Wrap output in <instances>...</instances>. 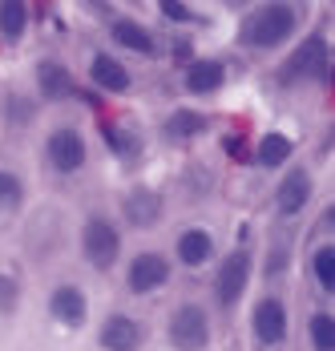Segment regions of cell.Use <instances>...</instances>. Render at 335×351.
I'll return each instance as SVG.
<instances>
[{
	"label": "cell",
	"mask_w": 335,
	"mask_h": 351,
	"mask_svg": "<svg viewBox=\"0 0 335 351\" xmlns=\"http://www.w3.org/2000/svg\"><path fill=\"white\" fill-rule=\"evenodd\" d=\"M299 29V12L291 8V4H263V8H255L251 16H246V25H242V45H251V49H279V45H287L291 36Z\"/></svg>",
	"instance_id": "6da1fadb"
},
{
	"label": "cell",
	"mask_w": 335,
	"mask_h": 351,
	"mask_svg": "<svg viewBox=\"0 0 335 351\" xmlns=\"http://www.w3.org/2000/svg\"><path fill=\"white\" fill-rule=\"evenodd\" d=\"M283 85H295V81H332V49L323 36H307L299 49L283 61L279 69Z\"/></svg>",
	"instance_id": "7a4b0ae2"
},
{
	"label": "cell",
	"mask_w": 335,
	"mask_h": 351,
	"mask_svg": "<svg viewBox=\"0 0 335 351\" xmlns=\"http://www.w3.org/2000/svg\"><path fill=\"white\" fill-rule=\"evenodd\" d=\"M81 254H85V263H89L93 271H109V267L117 263V254H122V234H117V226L93 214V218L85 222V230H81Z\"/></svg>",
	"instance_id": "3957f363"
},
{
	"label": "cell",
	"mask_w": 335,
	"mask_h": 351,
	"mask_svg": "<svg viewBox=\"0 0 335 351\" xmlns=\"http://www.w3.org/2000/svg\"><path fill=\"white\" fill-rule=\"evenodd\" d=\"M170 343L178 351H206L210 348V319L198 303H182L170 319Z\"/></svg>",
	"instance_id": "277c9868"
},
{
	"label": "cell",
	"mask_w": 335,
	"mask_h": 351,
	"mask_svg": "<svg viewBox=\"0 0 335 351\" xmlns=\"http://www.w3.org/2000/svg\"><path fill=\"white\" fill-rule=\"evenodd\" d=\"M251 271H255V263H251V250H231V254L222 258V267H218V279H214V295H218V307H222V311H231L238 299L246 295Z\"/></svg>",
	"instance_id": "5b68a950"
},
{
	"label": "cell",
	"mask_w": 335,
	"mask_h": 351,
	"mask_svg": "<svg viewBox=\"0 0 335 351\" xmlns=\"http://www.w3.org/2000/svg\"><path fill=\"white\" fill-rule=\"evenodd\" d=\"M45 158H49V166L57 170V174H77L81 166H85V158H89V145L85 138L65 125V130H53L49 141H45Z\"/></svg>",
	"instance_id": "8992f818"
},
{
	"label": "cell",
	"mask_w": 335,
	"mask_h": 351,
	"mask_svg": "<svg viewBox=\"0 0 335 351\" xmlns=\"http://www.w3.org/2000/svg\"><path fill=\"white\" fill-rule=\"evenodd\" d=\"M126 282H130L134 295H150V291L166 287L170 282L166 254H158V250H141V254H134V263H130V271H126Z\"/></svg>",
	"instance_id": "52a82bcc"
},
{
	"label": "cell",
	"mask_w": 335,
	"mask_h": 351,
	"mask_svg": "<svg viewBox=\"0 0 335 351\" xmlns=\"http://www.w3.org/2000/svg\"><path fill=\"white\" fill-rule=\"evenodd\" d=\"M251 327H255V339L263 348H279L287 339V307H283V299H275V295L259 299L255 315H251Z\"/></svg>",
	"instance_id": "ba28073f"
},
{
	"label": "cell",
	"mask_w": 335,
	"mask_h": 351,
	"mask_svg": "<svg viewBox=\"0 0 335 351\" xmlns=\"http://www.w3.org/2000/svg\"><path fill=\"white\" fill-rule=\"evenodd\" d=\"M49 315L57 319L61 327H85V319H89V299H85V291L81 287H73V282H61L53 295H49Z\"/></svg>",
	"instance_id": "9c48e42d"
},
{
	"label": "cell",
	"mask_w": 335,
	"mask_h": 351,
	"mask_svg": "<svg viewBox=\"0 0 335 351\" xmlns=\"http://www.w3.org/2000/svg\"><path fill=\"white\" fill-rule=\"evenodd\" d=\"M36 89H41V97L45 101H69V97H81V89H77V77L69 73V65L61 61H36Z\"/></svg>",
	"instance_id": "30bf717a"
},
{
	"label": "cell",
	"mask_w": 335,
	"mask_h": 351,
	"mask_svg": "<svg viewBox=\"0 0 335 351\" xmlns=\"http://www.w3.org/2000/svg\"><path fill=\"white\" fill-rule=\"evenodd\" d=\"M162 210H166V198H162L158 190H150V186L130 190V194H126V202H122L126 222H130V226H137V230L158 226V222H162Z\"/></svg>",
	"instance_id": "8fae6325"
},
{
	"label": "cell",
	"mask_w": 335,
	"mask_h": 351,
	"mask_svg": "<svg viewBox=\"0 0 335 351\" xmlns=\"http://www.w3.org/2000/svg\"><path fill=\"white\" fill-rule=\"evenodd\" d=\"M311 190H315V182H311V174H307L303 166L287 170V174H283V182H279V190H275V210L283 214V218H295V214L307 206Z\"/></svg>",
	"instance_id": "7c38bea8"
},
{
	"label": "cell",
	"mask_w": 335,
	"mask_h": 351,
	"mask_svg": "<svg viewBox=\"0 0 335 351\" xmlns=\"http://www.w3.org/2000/svg\"><path fill=\"white\" fill-rule=\"evenodd\" d=\"M97 343H101L105 351H137V348H141V327H137L130 315L113 311V315L101 323Z\"/></svg>",
	"instance_id": "4fadbf2b"
},
{
	"label": "cell",
	"mask_w": 335,
	"mask_h": 351,
	"mask_svg": "<svg viewBox=\"0 0 335 351\" xmlns=\"http://www.w3.org/2000/svg\"><path fill=\"white\" fill-rule=\"evenodd\" d=\"M89 77H93V85H97L101 93H126V89L134 85L130 69H126L117 57H109V53H93V61H89Z\"/></svg>",
	"instance_id": "5bb4252c"
},
{
	"label": "cell",
	"mask_w": 335,
	"mask_h": 351,
	"mask_svg": "<svg viewBox=\"0 0 335 351\" xmlns=\"http://www.w3.org/2000/svg\"><path fill=\"white\" fill-rule=\"evenodd\" d=\"M227 85V65L214 61V57H202V61H190L186 69V89L190 93H218Z\"/></svg>",
	"instance_id": "9a60e30c"
},
{
	"label": "cell",
	"mask_w": 335,
	"mask_h": 351,
	"mask_svg": "<svg viewBox=\"0 0 335 351\" xmlns=\"http://www.w3.org/2000/svg\"><path fill=\"white\" fill-rule=\"evenodd\" d=\"M178 258H182V267H206L210 258H214V234L210 230H182L178 234Z\"/></svg>",
	"instance_id": "2e32d148"
},
{
	"label": "cell",
	"mask_w": 335,
	"mask_h": 351,
	"mask_svg": "<svg viewBox=\"0 0 335 351\" xmlns=\"http://www.w3.org/2000/svg\"><path fill=\"white\" fill-rule=\"evenodd\" d=\"M109 36H113L122 49H134L141 57H154V53H158V40L150 36L146 25H137V21H113V25H109Z\"/></svg>",
	"instance_id": "e0dca14e"
},
{
	"label": "cell",
	"mask_w": 335,
	"mask_h": 351,
	"mask_svg": "<svg viewBox=\"0 0 335 351\" xmlns=\"http://www.w3.org/2000/svg\"><path fill=\"white\" fill-rule=\"evenodd\" d=\"M295 154V141L287 138V134H263V141L255 145V154H251V162H259V166H283L287 158Z\"/></svg>",
	"instance_id": "ac0fdd59"
},
{
	"label": "cell",
	"mask_w": 335,
	"mask_h": 351,
	"mask_svg": "<svg viewBox=\"0 0 335 351\" xmlns=\"http://www.w3.org/2000/svg\"><path fill=\"white\" fill-rule=\"evenodd\" d=\"M29 29V4H21V0H4L0 4V40L4 45H16L21 36Z\"/></svg>",
	"instance_id": "d6986e66"
},
{
	"label": "cell",
	"mask_w": 335,
	"mask_h": 351,
	"mask_svg": "<svg viewBox=\"0 0 335 351\" xmlns=\"http://www.w3.org/2000/svg\"><path fill=\"white\" fill-rule=\"evenodd\" d=\"M202 130H206V117L198 109H174L166 117V134L174 141H190V138H198Z\"/></svg>",
	"instance_id": "ffe728a7"
},
{
	"label": "cell",
	"mask_w": 335,
	"mask_h": 351,
	"mask_svg": "<svg viewBox=\"0 0 335 351\" xmlns=\"http://www.w3.org/2000/svg\"><path fill=\"white\" fill-rule=\"evenodd\" d=\"M25 202V182L12 170H0V214H16Z\"/></svg>",
	"instance_id": "44dd1931"
},
{
	"label": "cell",
	"mask_w": 335,
	"mask_h": 351,
	"mask_svg": "<svg viewBox=\"0 0 335 351\" xmlns=\"http://www.w3.org/2000/svg\"><path fill=\"white\" fill-rule=\"evenodd\" d=\"M311 275H315V282L332 295L335 291V246L327 243V246H319L315 254H311Z\"/></svg>",
	"instance_id": "7402d4cb"
},
{
	"label": "cell",
	"mask_w": 335,
	"mask_h": 351,
	"mask_svg": "<svg viewBox=\"0 0 335 351\" xmlns=\"http://www.w3.org/2000/svg\"><path fill=\"white\" fill-rule=\"evenodd\" d=\"M311 348L335 351V315H327V311H315L311 315Z\"/></svg>",
	"instance_id": "603a6c76"
},
{
	"label": "cell",
	"mask_w": 335,
	"mask_h": 351,
	"mask_svg": "<svg viewBox=\"0 0 335 351\" xmlns=\"http://www.w3.org/2000/svg\"><path fill=\"white\" fill-rule=\"evenodd\" d=\"M21 307V287L12 275H0V315H12Z\"/></svg>",
	"instance_id": "cb8c5ba5"
},
{
	"label": "cell",
	"mask_w": 335,
	"mask_h": 351,
	"mask_svg": "<svg viewBox=\"0 0 335 351\" xmlns=\"http://www.w3.org/2000/svg\"><path fill=\"white\" fill-rule=\"evenodd\" d=\"M101 134H105V141L117 149V154H134L137 149V141H134V134H122L117 125H101Z\"/></svg>",
	"instance_id": "d4e9b609"
},
{
	"label": "cell",
	"mask_w": 335,
	"mask_h": 351,
	"mask_svg": "<svg viewBox=\"0 0 335 351\" xmlns=\"http://www.w3.org/2000/svg\"><path fill=\"white\" fill-rule=\"evenodd\" d=\"M162 16H166V21H182V25L198 21V12H194V8H186V4H174V0H166V4H162Z\"/></svg>",
	"instance_id": "484cf974"
},
{
	"label": "cell",
	"mask_w": 335,
	"mask_h": 351,
	"mask_svg": "<svg viewBox=\"0 0 335 351\" xmlns=\"http://www.w3.org/2000/svg\"><path fill=\"white\" fill-rule=\"evenodd\" d=\"M227 154H235L238 162H251V154H246V138H227Z\"/></svg>",
	"instance_id": "4316f807"
},
{
	"label": "cell",
	"mask_w": 335,
	"mask_h": 351,
	"mask_svg": "<svg viewBox=\"0 0 335 351\" xmlns=\"http://www.w3.org/2000/svg\"><path fill=\"white\" fill-rule=\"evenodd\" d=\"M12 113H16V121H25V117H29V106H25V101H12Z\"/></svg>",
	"instance_id": "83f0119b"
}]
</instances>
